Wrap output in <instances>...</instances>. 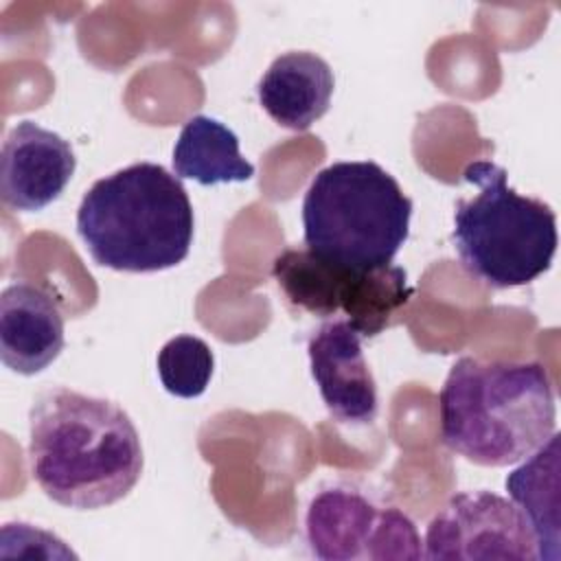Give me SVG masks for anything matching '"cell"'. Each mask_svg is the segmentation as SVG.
I'll return each instance as SVG.
<instances>
[{
	"label": "cell",
	"instance_id": "6da1fadb",
	"mask_svg": "<svg viewBox=\"0 0 561 561\" xmlns=\"http://www.w3.org/2000/svg\"><path fill=\"white\" fill-rule=\"evenodd\" d=\"M28 465L53 502L94 511L136 486L145 456L121 405L55 386L39 392L28 412Z\"/></svg>",
	"mask_w": 561,
	"mask_h": 561
},
{
	"label": "cell",
	"instance_id": "7a4b0ae2",
	"mask_svg": "<svg viewBox=\"0 0 561 561\" xmlns=\"http://www.w3.org/2000/svg\"><path fill=\"white\" fill-rule=\"evenodd\" d=\"M440 438L480 467L526 460L557 432L554 388L539 362L460 357L438 394Z\"/></svg>",
	"mask_w": 561,
	"mask_h": 561
},
{
	"label": "cell",
	"instance_id": "3957f363",
	"mask_svg": "<svg viewBox=\"0 0 561 561\" xmlns=\"http://www.w3.org/2000/svg\"><path fill=\"white\" fill-rule=\"evenodd\" d=\"M193 206L180 178L136 162L96 180L77 210L90 256L116 272H160L182 263L193 243Z\"/></svg>",
	"mask_w": 561,
	"mask_h": 561
},
{
	"label": "cell",
	"instance_id": "277c9868",
	"mask_svg": "<svg viewBox=\"0 0 561 561\" xmlns=\"http://www.w3.org/2000/svg\"><path fill=\"white\" fill-rule=\"evenodd\" d=\"M410 217L412 199L377 162H333L305 193V248L346 267H383L405 243Z\"/></svg>",
	"mask_w": 561,
	"mask_h": 561
},
{
	"label": "cell",
	"instance_id": "5b68a950",
	"mask_svg": "<svg viewBox=\"0 0 561 561\" xmlns=\"http://www.w3.org/2000/svg\"><path fill=\"white\" fill-rule=\"evenodd\" d=\"M462 178L480 193L454 210V248L478 280L508 289L550 270L557 252V215L541 199L519 195L506 171L489 160L467 164Z\"/></svg>",
	"mask_w": 561,
	"mask_h": 561
},
{
	"label": "cell",
	"instance_id": "8992f818",
	"mask_svg": "<svg viewBox=\"0 0 561 561\" xmlns=\"http://www.w3.org/2000/svg\"><path fill=\"white\" fill-rule=\"evenodd\" d=\"M305 533L311 552L324 561L423 559L414 522L348 482L322 486L311 497Z\"/></svg>",
	"mask_w": 561,
	"mask_h": 561
},
{
	"label": "cell",
	"instance_id": "52a82bcc",
	"mask_svg": "<svg viewBox=\"0 0 561 561\" xmlns=\"http://www.w3.org/2000/svg\"><path fill=\"white\" fill-rule=\"evenodd\" d=\"M423 559L539 561V552L533 528L517 504L478 489L451 495L430 519Z\"/></svg>",
	"mask_w": 561,
	"mask_h": 561
},
{
	"label": "cell",
	"instance_id": "ba28073f",
	"mask_svg": "<svg viewBox=\"0 0 561 561\" xmlns=\"http://www.w3.org/2000/svg\"><path fill=\"white\" fill-rule=\"evenodd\" d=\"M77 167L75 151L59 134L33 123H18L2 142L0 197L11 210L35 213L53 204Z\"/></svg>",
	"mask_w": 561,
	"mask_h": 561
},
{
	"label": "cell",
	"instance_id": "9c48e42d",
	"mask_svg": "<svg viewBox=\"0 0 561 561\" xmlns=\"http://www.w3.org/2000/svg\"><path fill=\"white\" fill-rule=\"evenodd\" d=\"M311 377L329 414L344 425L377 416V383L364 359L362 335L346 320H329L307 342Z\"/></svg>",
	"mask_w": 561,
	"mask_h": 561
},
{
	"label": "cell",
	"instance_id": "30bf717a",
	"mask_svg": "<svg viewBox=\"0 0 561 561\" xmlns=\"http://www.w3.org/2000/svg\"><path fill=\"white\" fill-rule=\"evenodd\" d=\"M64 348V318L53 296L26 280L0 296V359L20 375L48 368Z\"/></svg>",
	"mask_w": 561,
	"mask_h": 561
},
{
	"label": "cell",
	"instance_id": "8fae6325",
	"mask_svg": "<svg viewBox=\"0 0 561 561\" xmlns=\"http://www.w3.org/2000/svg\"><path fill=\"white\" fill-rule=\"evenodd\" d=\"M335 79L316 53L289 50L276 57L256 85L261 107L294 131L309 129L331 105Z\"/></svg>",
	"mask_w": 561,
	"mask_h": 561
},
{
	"label": "cell",
	"instance_id": "7c38bea8",
	"mask_svg": "<svg viewBox=\"0 0 561 561\" xmlns=\"http://www.w3.org/2000/svg\"><path fill=\"white\" fill-rule=\"evenodd\" d=\"M504 484L533 528L539 559L559 561V434L554 432L522 467L511 471Z\"/></svg>",
	"mask_w": 561,
	"mask_h": 561
},
{
	"label": "cell",
	"instance_id": "4fadbf2b",
	"mask_svg": "<svg viewBox=\"0 0 561 561\" xmlns=\"http://www.w3.org/2000/svg\"><path fill=\"white\" fill-rule=\"evenodd\" d=\"M173 173L204 186L245 182L254 167L239 153V138L217 118L197 114L188 118L173 147Z\"/></svg>",
	"mask_w": 561,
	"mask_h": 561
},
{
	"label": "cell",
	"instance_id": "5bb4252c",
	"mask_svg": "<svg viewBox=\"0 0 561 561\" xmlns=\"http://www.w3.org/2000/svg\"><path fill=\"white\" fill-rule=\"evenodd\" d=\"M414 289L408 274L399 265H383L370 270L346 267L340 274L335 302L346 322L362 335L375 337L390 322L392 316L408 305Z\"/></svg>",
	"mask_w": 561,
	"mask_h": 561
},
{
	"label": "cell",
	"instance_id": "9a60e30c",
	"mask_svg": "<svg viewBox=\"0 0 561 561\" xmlns=\"http://www.w3.org/2000/svg\"><path fill=\"white\" fill-rule=\"evenodd\" d=\"M342 265L313 254L309 248H285L272 263V276L285 298L318 318L337 313L335 287Z\"/></svg>",
	"mask_w": 561,
	"mask_h": 561
},
{
	"label": "cell",
	"instance_id": "2e32d148",
	"mask_svg": "<svg viewBox=\"0 0 561 561\" xmlns=\"http://www.w3.org/2000/svg\"><path fill=\"white\" fill-rule=\"evenodd\" d=\"M210 346L195 335H175L158 353V375L169 394L199 397L213 377Z\"/></svg>",
	"mask_w": 561,
	"mask_h": 561
}]
</instances>
